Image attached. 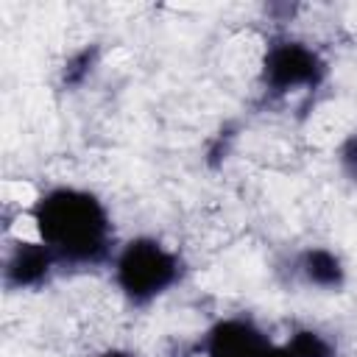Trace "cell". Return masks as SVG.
Here are the masks:
<instances>
[{"mask_svg":"<svg viewBox=\"0 0 357 357\" xmlns=\"http://www.w3.org/2000/svg\"><path fill=\"white\" fill-rule=\"evenodd\" d=\"M33 223L59 265H100L112 254L114 231L109 212L86 190H47L33 206Z\"/></svg>","mask_w":357,"mask_h":357,"instance_id":"6da1fadb","label":"cell"},{"mask_svg":"<svg viewBox=\"0 0 357 357\" xmlns=\"http://www.w3.org/2000/svg\"><path fill=\"white\" fill-rule=\"evenodd\" d=\"M181 276V259L153 237L131 240L114 262L117 287L134 304H148L173 287Z\"/></svg>","mask_w":357,"mask_h":357,"instance_id":"7a4b0ae2","label":"cell"},{"mask_svg":"<svg viewBox=\"0 0 357 357\" xmlns=\"http://www.w3.org/2000/svg\"><path fill=\"white\" fill-rule=\"evenodd\" d=\"M326 78V61L296 39H279L262 59V84L271 95H287L296 89H318Z\"/></svg>","mask_w":357,"mask_h":357,"instance_id":"3957f363","label":"cell"},{"mask_svg":"<svg viewBox=\"0 0 357 357\" xmlns=\"http://www.w3.org/2000/svg\"><path fill=\"white\" fill-rule=\"evenodd\" d=\"M273 343L248 318L218 321L204 340L206 357H265Z\"/></svg>","mask_w":357,"mask_h":357,"instance_id":"277c9868","label":"cell"},{"mask_svg":"<svg viewBox=\"0 0 357 357\" xmlns=\"http://www.w3.org/2000/svg\"><path fill=\"white\" fill-rule=\"evenodd\" d=\"M59 259L56 254L39 240V243H17L3 265V282L11 290H28V287H39L50 279V273L56 271Z\"/></svg>","mask_w":357,"mask_h":357,"instance_id":"5b68a950","label":"cell"},{"mask_svg":"<svg viewBox=\"0 0 357 357\" xmlns=\"http://www.w3.org/2000/svg\"><path fill=\"white\" fill-rule=\"evenodd\" d=\"M298 273L304 276L307 284L324 287V290H337L346 279L343 262L329 251V248H307L298 257Z\"/></svg>","mask_w":357,"mask_h":357,"instance_id":"8992f818","label":"cell"},{"mask_svg":"<svg viewBox=\"0 0 357 357\" xmlns=\"http://www.w3.org/2000/svg\"><path fill=\"white\" fill-rule=\"evenodd\" d=\"M95 61H98V47H95V45L78 50V53L64 64V84H67V86H78V84L92 73Z\"/></svg>","mask_w":357,"mask_h":357,"instance_id":"52a82bcc","label":"cell"},{"mask_svg":"<svg viewBox=\"0 0 357 357\" xmlns=\"http://www.w3.org/2000/svg\"><path fill=\"white\" fill-rule=\"evenodd\" d=\"M265 357H304V354H301V351H296L290 343H284V346H271Z\"/></svg>","mask_w":357,"mask_h":357,"instance_id":"ba28073f","label":"cell"},{"mask_svg":"<svg viewBox=\"0 0 357 357\" xmlns=\"http://www.w3.org/2000/svg\"><path fill=\"white\" fill-rule=\"evenodd\" d=\"M343 162H346V167H351V170L357 173V137L349 139V145H346V151H343Z\"/></svg>","mask_w":357,"mask_h":357,"instance_id":"9c48e42d","label":"cell"},{"mask_svg":"<svg viewBox=\"0 0 357 357\" xmlns=\"http://www.w3.org/2000/svg\"><path fill=\"white\" fill-rule=\"evenodd\" d=\"M100 357H134V354H128V351H106Z\"/></svg>","mask_w":357,"mask_h":357,"instance_id":"30bf717a","label":"cell"}]
</instances>
